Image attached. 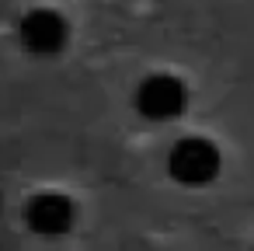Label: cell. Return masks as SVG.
Listing matches in <instances>:
<instances>
[{
    "label": "cell",
    "instance_id": "1",
    "mask_svg": "<svg viewBox=\"0 0 254 251\" xmlns=\"http://www.w3.org/2000/svg\"><path fill=\"white\" fill-rule=\"evenodd\" d=\"M223 154L209 136H185L167 154V174L185 188H205L219 178Z\"/></svg>",
    "mask_w": 254,
    "mask_h": 251
},
{
    "label": "cell",
    "instance_id": "2",
    "mask_svg": "<svg viewBox=\"0 0 254 251\" xmlns=\"http://www.w3.org/2000/svg\"><path fill=\"white\" fill-rule=\"evenodd\" d=\"M132 105H136V112H139L143 119H150V122H171V119H178V115L188 108V84H185L178 74H167V70L146 74V77L136 84Z\"/></svg>",
    "mask_w": 254,
    "mask_h": 251
},
{
    "label": "cell",
    "instance_id": "3",
    "mask_svg": "<svg viewBox=\"0 0 254 251\" xmlns=\"http://www.w3.org/2000/svg\"><path fill=\"white\" fill-rule=\"evenodd\" d=\"M18 42L25 53H32L39 60L60 56L70 46V21L56 7H32L18 21Z\"/></svg>",
    "mask_w": 254,
    "mask_h": 251
},
{
    "label": "cell",
    "instance_id": "4",
    "mask_svg": "<svg viewBox=\"0 0 254 251\" xmlns=\"http://www.w3.org/2000/svg\"><path fill=\"white\" fill-rule=\"evenodd\" d=\"M73 202L63 192H39L25 202V223L39 237H60L73 227Z\"/></svg>",
    "mask_w": 254,
    "mask_h": 251
}]
</instances>
